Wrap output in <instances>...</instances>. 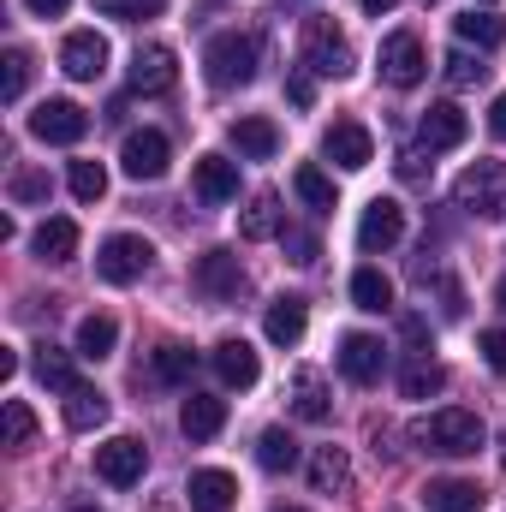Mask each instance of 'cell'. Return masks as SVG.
Here are the masks:
<instances>
[{
    "label": "cell",
    "instance_id": "cell-2",
    "mask_svg": "<svg viewBox=\"0 0 506 512\" xmlns=\"http://www.w3.org/2000/svg\"><path fill=\"white\" fill-rule=\"evenodd\" d=\"M256 60H262V42L251 30H221L209 48H203V72L215 90H245L256 78Z\"/></svg>",
    "mask_w": 506,
    "mask_h": 512
},
{
    "label": "cell",
    "instance_id": "cell-14",
    "mask_svg": "<svg viewBox=\"0 0 506 512\" xmlns=\"http://www.w3.org/2000/svg\"><path fill=\"white\" fill-rule=\"evenodd\" d=\"M173 78H179V66H173L167 42H149V48L131 54V96H167Z\"/></svg>",
    "mask_w": 506,
    "mask_h": 512
},
{
    "label": "cell",
    "instance_id": "cell-8",
    "mask_svg": "<svg viewBox=\"0 0 506 512\" xmlns=\"http://www.w3.org/2000/svg\"><path fill=\"white\" fill-rule=\"evenodd\" d=\"M423 72H429L423 42H417L411 30H393V36L381 42V78H387L393 90H417V84H423Z\"/></svg>",
    "mask_w": 506,
    "mask_h": 512
},
{
    "label": "cell",
    "instance_id": "cell-1",
    "mask_svg": "<svg viewBox=\"0 0 506 512\" xmlns=\"http://www.w3.org/2000/svg\"><path fill=\"white\" fill-rule=\"evenodd\" d=\"M411 441H417L423 453H435V459H477L483 441H489V429H483L477 411L447 405V411H429V417L411 429Z\"/></svg>",
    "mask_w": 506,
    "mask_h": 512
},
{
    "label": "cell",
    "instance_id": "cell-10",
    "mask_svg": "<svg viewBox=\"0 0 506 512\" xmlns=\"http://www.w3.org/2000/svg\"><path fill=\"white\" fill-rule=\"evenodd\" d=\"M84 131H90V114L78 102H66V96L42 102L30 114V137H42V143H84Z\"/></svg>",
    "mask_w": 506,
    "mask_h": 512
},
{
    "label": "cell",
    "instance_id": "cell-39",
    "mask_svg": "<svg viewBox=\"0 0 506 512\" xmlns=\"http://www.w3.org/2000/svg\"><path fill=\"white\" fill-rule=\"evenodd\" d=\"M30 441H36V417H30V405H24V399H6V447L24 453Z\"/></svg>",
    "mask_w": 506,
    "mask_h": 512
},
{
    "label": "cell",
    "instance_id": "cell-51",
    "mask_svg": "<svg viewBox=\"0 0 506 512\" xmlns=\"http://www.w3.org/2000/svg\"><path fill=\"white\" fill-rule=\"evenodd\" d=\"M72 512H102V507H90V501H78V507H72Z\"/></svg>",
    "mask_w": 506,
    "mask_h": 512
},
{
    "label": "cell",
    "instance_id": "cell-24",
    "mask_svg": "<svg viewBox=\"0 0 506 512\" xmlns=\"http://www.w3.org/2000/svg\"><path fill=\"white\" fill-rule=\"evenodd\" d=\"M30 251L42 256V262H72V256H78V221H66V215L42 221L36 239H30Z\"/></svg>",
    "mask_w": 506,
    "mask_h": 512
},
{
    "label": "cell",
    "instance_id": "cell-6",
    "mask_svg": "<svg viewBox=\"0 0 506 512\" xmlns=\"http://www.w3.org/2000/svg\"><path fill=\"white\" fill-rule=\"evenodd\" d=\"M167 161H173V143H167V131H155V126L131 131L126 143H120V167H126V179H137V185L161 179Z\"/></svg>",
    "mask_w": 506,
    "mask_h": 512
},
{
    "label": "cell",
    "instance_id": "cell-27",
    "mask_svg": "<svg viewBox=\"0 0 506 512\" xmlns=\"http://www.w3.org/2000/svg\"><path fill=\"white\" fill-rule=\"evenodd\" d=\"M233 149H239L245 161H268V155L280 149V131H274V120H262V114L233 120Z\"/></svg>",
    "mask_w": 506,
    "mask_h": 512
},
{
    "label": "cell",
    "instance_id": "cell-28",
    "mask_svg": "<svg viewBox=\"0 0 506 512\" xmlns=\"http://www.w3.org/2000/svg\"><path fill=\"white\" fill-rule=\"evenodd\" d=\"M114 346H120V322L114 316H84L78 322V358L102 364V358H114Z\"/></svg>",
    "mask_w": 506,
    "mask_h": 512
},
{
    "label": "cell",
    "instance_id": "cell-15",
    "mask_svg": "<svg viewBox=\"0 0 506 512\" xmlns=\"http://www.w3.org/2000/svg\"><path fill=\"white\" fill-rule=\"evenodd\" d=\"M191 191H197L209 209H215V203H233V197H239V161H227V155H197Z\"/></svg>",
    "mask_w": 506,
    "mask_h": 512
},
{
    "label": "cell",
    "instance_id": "cell-35",
    "mask_svg": "<svg viewBox=\"0 0 506 512\" xmlns=\"http://www.w3.org/2000/svg\"><path fill=\"white\" fill-rule=\"evenodd\" d=\"M441 387H447V370L429 364V358H411V364L399 370V393H405V399H429V393H441Z\"/></svg>",
    "mask_w": 506,
    "mask_h": 512
},
{
    "label": "cell",
    "instance_id": "cell-13",
    "mask_svg": "<svg viewBox=\"0 0 506 512\" xmlns=\"http://www.w3.org/2000/svg\"><path fill=\"white\" fill-rule=\"evenodd\" d=\"M60 72L78 78V84H96V78L108 72V42H102L96 30H72V36L60 42Z\"/></svg>",
    "mask_w": 506,
    "mask_h": 512
},
{
    "label": "cell",
    "instance_id": "cell-26",
    "mask_svg": "<svg viewBox=\"0 0 506 512\" xmlns=\"http://www.w3.org/2000/svg\"><path fill=\"white\" fill-rule=\"evenodd\" d=\"M102 423H108V393L78 382L72 393H66V429H78V435H84V429H102Z\"/></svg>",
    "mask_w": 506,
    "mask_h": 512
},
{
    "label": "cell",
    "instance_id": "cell-37",
    "mask_svg": "<svg viewBox=\"0 0 506 512\" xmlns=\"http://www.w3.org/2000/svg\"><path fill=\"white\" fill-rule=\"evenodd\" d=\"M66 185H72L78 203H102V191H108V167H102V161H72Z\"/></svg>",
    "mask_w": 506,
    "mask_h": 512
},
{
    "label": "cell",
    "instance_id": "cell-20",
    "mask_svg": "<svg viewBox=\"0 0 506 512\" xmlns=\"http://www.w3.org/2000/svg\"><path fill=\"white\" fill-rule=\"evenodd\" d=\"M209 364H215V376H221L227 387H256V376H262L251 340H221V346L209 352Z\"/></svg>",
    "mask_w": 506,
    "mask_h": 512
},
{
    "label": "cell",
    "instance_id": "cell-46",
    "mask_svg": "<svg viewBox=\"0 0 506 512\" xmlns=\"http://www.w3.org/2000/svg\"><path fill=\"white\" fill-rule=\"evenodd\" d=\"M24 6H30V12H36V18H60V12H66V6H72V0H24Z\"/></svg>",
    "mask_w": 506,
    "mask_h": 512
},
{
    "label": "cell",
    "instance_id": "cell-31",
    "mask_svg": "<svg viewBox=\"0 0 506 512\" xmlns=\"http://www.w3.org/2000/svg\"><path fill=\"white\" fill-rule=\"evenodd\" d=\"M191 370H197V352L191 346H179V340H167V346H155V358H149V376L161 387H179L191 382Z\"/></svg>",
    "mask_w": 506,
    "mask_h": 512
},
{
    "label": "cell",
    "instance_id": "cell-36",
    "mask_svg": "<svg viewBox=\"0 0 506 512\" xmlns=\"http://www.w3.org/2000/svg\"><path fill=\"white\" fill-rule=\"evenodd\" d=\"M36 382L54 387V393H72V387H78V376H72V358H66L60 346H42V352H36Z\"/></svg>",
    "mask_w": 506,
    "mask_h": 512
},
{
    "label": "cell",
    "instance_id": "cell-45",
    "mask_svg": "<svg viewBox=\"0 0 506 512\" xmlns=\"http://www.w3.org/2000/svg\"><path fill=\"white\" fill-rule=\"evenodd\" d=\"M286 96H292V108H310V102H316V84H310V72H292V78H286Z\"/></svg>",
    "mask_w": 506,
    "mask_h": 512
},
{
    "label": "cell",
    "instance_id": "cell-42",
    "mask_svg": "<svg viewBox=\"0 0 506 512\" xmlns=\"http://www.w3.org/2000/svg\"><path fill=\"white\" fill-rule=\"evenodd\" d=\"M24 84H30V54H24V48H12V54H6V78H0V96H6V102H18V96H24Z\"/></svg>",
    "mask_w": 506,
    "mask_h": 512
},
{
    "label": "cell",
    "instance_id": "cell-7",
    "mask_svg": "<svg viewBox=\"0 0 506 512\" xmlns=\"http://www.w3.org/2000/svg\"><path fill=\"white\" fill-rule=\"evenodd\" d=\"M143 471H149V447H143L137 435H114V441L96 447V477H102V483L131 489V483H143Z\"/></svg>",
    "mask_w": 506,
    "mask_h": 512
},
{
    "label": "cell",
    "instance_id": "cell-49",
    "mask_svg": "<svg viewBox=\"0 0 506 512\" xmlns=\"http://www.w3.org/2000/svg\"><path fill=\"white\" fill-rule=\"evenodd\" d=\"M358 6H364V12H376V18H381V12H393L399 0H358Z\"/></svg>",
    "mask_w": 506,
    "mask_h": 512
},
{
    "label": "cell",
    "instance_id": "cell-12",
    "mask_svg": "<svg viewBox=\"0 0 506 512\" xmlns=\"http://www.w3.org/2000/svg\"><path fill=\"white\" fill-rule=\"evenodd\" d=\"M399 239H405V209H399L393 197H376V203L364 209V221H358V251L381 256V251H393Z\"/></svg>",
    "mask_w": 506,
    "mask_h": 512
},
{
    "label": "cell",
    "instance_id": "cell-32",
    "mask_svg": "<svg viewBox=\"0 0 506 512\" xmlns=\"http://www.w3.org/2000/svg\"><path fill=\"white\" fill-rule=\"evenodd\" d=\"M256 465L274 471V477L298 471V441H292L286 429H262V435H256Z\"/></svg>",
    "mask_w": 506,
    "mask_h": 512
},
{
    "label": "cell",
    "instance_id": "cell-21",
    "mask_svg": "<svg viewBox=\"0 0 506 512\" xmlns=\"http://www.w3.org/2000/svg\"><path fill=\"white\" fill-rule=\"evenodd\" d=\"M423 507L429 512H483V489L465 477H435L423 483Z\"/></svg>",
    "mask_w": 506,
    "mask_h": 512
},
{
    "label": "cell",
    "instance_id": "cell-50",
    "mask_svg": "<svg viewBox=\"0 0 506 512\" xmlns=\"http://www.w3.org/2000/svg\"><path fill=\"white\" fill-rule=\"evenodd\" d=\"M495 304H501V310H506V274H501V286H495Z\"/></svg>",
    "mask_w": 506,
    "mask_h": 512
},
{
    "label": "cell",
    "instance_id": "cell-3",
    "mask_svg": "<svg viewBox=\"0 0 506 512\" xmlns=\"http://www.w3.org/2000/svg\"><path fill=\"white\" fill-rule=\"evenodd\" d=\"M453 209L465 215H483V221H501L506 215V161H477L453 179Z\"/></svg>",
    "mask_w": 506,
    "mask_h": 512
},
{
    "label": "cell",
    "instance_id": "cell-43",
    "mask_svg": "<svg viewBox=\"0 0 506 512\" xmlns=\"http://www.w3.org/2000/svg\"><path fill=\"white\" fill-rule=\"evenodd\" d=\"M477 346H483V358H489V370H495V376H506V328H489V334H483Z\"/></svg>",
    "mask_w": 506,
    "mask_h": 512
},
{
    "label": "cell",
    "instance_id": "cell-18",
    "mask_svg": "<svg viewBox=\"0 0 506 512\" xmlns=\"http://www.w3.org/2000/svg\"><path fill=\"white\" fill-rule=\"evenodd\" d=\"M221 423H227V399H215V393H191V399L179 405V429H185V441H215Z\"/></svg>",
    "mask_w": 506,
    "mask_h": 512
},
{
    "label": "cell",
    "instance_id": "cell-30",
    "mask_svg": "<svg viewBox=\"0 0 506 512\" xmlns=\"http://www.w3.org/2000/svg\"><path fill=\"white\" fill-rule=\"evenodd\" d=\"M453 30H459V42L477 48V54H489V48H501L506 42V24L495 18V12H477V6H471L465 18H453Z\"/></svg>",
    "mask_w": 506,
    "mask_h": 512
},
{
    "label": "cell",
    "instance_id": "cell-40",
    "mask_svg": "<svg viewBox=\"0 0 506 512\" xmlns=\"http://www.w3.org/2000/svg\"><path fill=\"white\" fill-rule=\"evenodd\" d=\"M102 18H120V24H137V18H161L167 0H96Z\"/></svg>",
    "mask_w": 506,
    "mask_h": 512
},
{
    "label": "cell",
    "instance_id": "cell-44",
    "mask_svg": "<svg viewBox=\"0 0 506 512\" xmlns=\"http://www.w3.org/2000/svg\"><path fill=\"white\" fill-rule=\"evenodd\" d=\"M280 239H286V251H292V262H316V239H310L304 227H286Z\"/></svg>",
    "mask_w": 506,
    "mask_h": 512
},
{
    "label": "cell",
    "instance_id": "cell-29",
    "mask_svg": "<svg viewBox=\"0 0 506 512\" xmlns=\"http://www.w3.org/2000/svg\"><path fill=\"white\" fill-rule=\"evenodd\" d=\"M352 483V459L340 453V447H316V459H310V489L316 495H340Z\"/></svg>",
    "mask_w": 506,
    "mask_h": 512
},
{
    "label": "cell",
    "instance_id": "cell-11",
    "mask_svg": "<svg viewBox=\"0 0 506 512\" xmlns=\"http://www.w3.org/2000/svg\"><path fill=\"white\" fill-rule=\"evenodd\" d=\"M322 155H328L334 167L358 173V167H370V161H376V137L358 126V120H334V126L322 131Z\"/></svg>",
    "mask_w": 506,
    "mask_h": 512
},
{
    "label": "cell",
    "instance_id": "cell-34",
    "mask_svg": "<svg viewBox=\"0 0 506 512\" xmlns=\"http://www.w3.org/2000/svg\"><path fill=\"white\" fill-rule=\"evenodd\" d=\"M352 304H358V310H393V280H387V274H381V268H358V274H352Z\"/></svg>",
    "mask_w": 506,
    "mask_h": 512
},
{
    "label": "cell",
    "instance_id": "cell-19",
    "mask_svg": "<svg viewBox=\"0 0 506 512\" xmlns=\"http://www.w3.org/2000/svg\"><path fill=\"white\" fill-rule=\"evenodd\" d=\"M185 501H191V512H233V501H239V483H233L227 471H191Z\"/></svg>",
    "mask_w": 506,
    "mask_h": 512
},
{
    "label": "cell",
    "instance_id": "cell-9",
    "mask_svg": "<svg viewBox=\"0 0 506 512\" xmlns=\"http://www.w3.org/2000/svg\"><path fill=\"white\" fill-rule=\"evenodd\" d=\"M334 364H340V376L352 387H376L381 370H387V346H381L376 334H346L340 352H334Z\"/></svg>",
    "mask_w": 506,
    "mask_h": 512
},
{
    "label": "cell",
    "instance_id": "cell-22",
    "mask_svg": "<svg viewBox=\"0 0 506 512\" xmlns=\"http://www.w3.org/2000/svg\"><path fill=\"white\" fill-rule=\"evenodd\" d=\"M292 417H298V423H328V417H334L328 382H322L316 370H298V376H292Z\"/></svg>",
    "mask_w": 506,
    "mask_h": 512
},
{
    "label": "cell",
    "instance_id": "cell-48",
    "mask_svg": "<svg viewBox=\"0 0 506 512\" xmlns=\"http://www.w3.org/2000/svg\"><path fill=\"white\" fill-rule=\"evenodd\" d=\"M18 376V352L12 346H0V382H12Z\"/></svg>",
    "mask_w": 506,
    "mask_h": 512
},
{
    "label": "cell",
    "instance_id": "cell-52",
    "mask_svg": "<svg viewBox=\"0 0 506 512\" xmlns=\"http://www.w3.org/2000/svg\"><path fill=\"white\" fill-rule=\"evenodd\" d=\"M274 512H304V507H274Z\"/></svg>",
    "mask_w": 506,
    "mask_h": 512
},
{
    "label": "cell",
    "instance_id": "cell-16",
    "mask_svg": "<svg viewBox=\"0 0 506 512\" xmlns=\"http://www.w3.org/2000/svg\"><path fill=\"white\" fill-rule=\"evenodd\" d=\"M465 131H471V120L459 114V102H435V108L417 120V143H423L429 155H441V149H459Z\"/></svg>",
    "mask_w": 506,
    "mask_h": 512
},
{
    "label": "cell",
    "instance_id": "cell-17",
    "mask_svg": "<svg viewBox=\"0 0 506 512\" xmlns=\"http://www.w3.org/2000/svg\"><path fill=\"white\" fill-rule=\"evenodd\" d=\"M197 286H203L209 298L233 304V298L245 292V268H239V256L233 251H203V262H197Z\"/></svg>",
    "mask_w": 506,
    "mask_h": 512
},
{
    "label": "cell",
    "instance_id": "cell-41",
    "mask_svg": "<svg viewBox=\"0 0 506 512\" xmlns=\"http://www.w3.org/2000/svg\"><path fill=\"white\" fill-rule=\"evenodd\" d=\"M441 66H447V84H459V90H465V84H483V78H489V66H483L477 54H465V48H453V54H447Z\"/></svg>",
    "mask_w": 506,
    "mask_h": 512
},
{
    "label": "cell",
    "instance_id": "cell-33",
    "mask_svg": "<svg viewBox=\"0 0 506 512\" xmlns=\"http://www.w3.org/2000/svg\"><path fill=\"white\" fill-rule=\"evenodd\" d=\"M292 191H298V197H304L310 209H322V215H328V209L340 203V191H334V179H328V173H322L316 161H304V167L292 173Z\"/></svg>",
    "mask_w": 506,
    "mask_h": 512
},
{
    "label": "cell",
    "instance_id": "cell-38",
    "mask_svg": "<svg viewBox=\"0 0 506 512\" xmlns=\"http://www.w3.org/2000/svg\"><path fill=\"white\" fill-rule=\"evenodd\" d=\"M6 191H12V203L30 209V203H48V197H54V179H48L42 167H18V173L6 179Z\"/></svg>",
    "mask_w": 506,
    "mask_h": 512
},
{
    "label": "cell",
    "instance_id": "cell-53",
    "mask_svg": "<svg viewBox=\"0 0 506 512\" xmlns=\"http://www.w3.org/2000/svg\"><path fill=\"white\" fill-rule=\"evenodd\" d=\"M483 6H495V0H483Z\"/></svg>",
    "mask_w": 506,
    "mask_h": 512
},
{
    "label": "cell",
    "instance_id": "cell-23",
    "mask_svg": "<svg viewBox=\"0 0 506 512\" xmlns=\"http://www.w3.org/2000/svg\"><path fill=\"white\" fill-rule=\"evenodd\" d=\"M304 322H310V316H304V298H292V292H286V298H274V304H268L262 334H268L274 346H298V340H304Z\"/></svg>",
    "mask_w": 506,
    "mask_h": 512
},
{
    "label": "cell",
    "instance_id": "cell-5",
    "mask_svg": "<svg viewBox=\"0 0 506 512\" xmlns=\"http://www.w3.org/2000/svg\"><path fill=\"white\" fill-rule=\"evenodd\" d=\"M149 268H155V245L137 239V233H114V239H102V251H96V274H102L108 286H131V280H143Z\"/></svg>",
    "mask_w": 506,
    "mask_h": 512
},
{
    "label": "cell",
    "instance_id": "cell-47",
    "mask_svg": "<svg viewBox=\"0 0 506 512\" xmlns=\"http://www.w3.org/2000/svg\"><path fill=\"white\" fill-rule=\"evenodd\" d=\"M489 131L506 143V96H495V108H489Z\"/></svg>",
    "mask_w": 506,
    "mask_h": 512
},
{
    "label": "cell",
    "instance_id": "cell-25",
    "mask_svg": "<svg viewBox=\"0 0 506 512\" xmlns=\"http://www.w3.org/2000/svg\"><path fill=\"white\" fill-rule=\"evenodd\" d=\"M274 233H286V227H280V197H274V191H256L251 203H245V215H239V239L262 245V239H274Z\"/></svg>",
    "mask_w": 506,
    "mask_h": 512
},
{
    "label": "cell",
    "instance_id": "cell-4",
    "mask_svg": "<svg viewBox=\"0 0 506 512\" xmlns=\"http://www.w3.org/2000/svg\"><path fill=\"white\" fill-rule=\"evenodd\" d=\"M352 66H358V54H352L346 30L334 18H310L304 24V72H316V78H352Z\"/></svg>",
    "mask_w": 506,
    "mask_h": 512
}]
</instances>
